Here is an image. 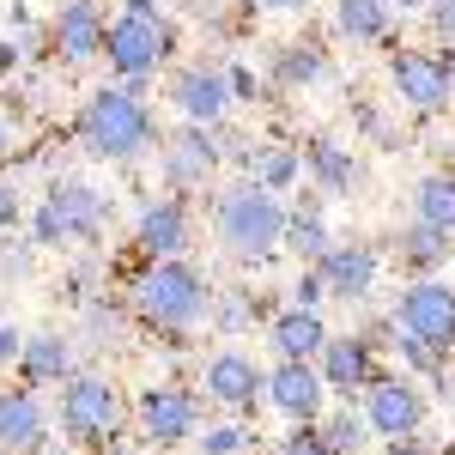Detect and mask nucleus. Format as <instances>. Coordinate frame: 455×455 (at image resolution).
<instances>
[{
	"mask_svg": "<svg viewBox=\"0 0 455 455\" xmlns=\"http://www.w3.org/2000/svg\"><path fill=\"white\" fill-rule=\"evenodd\" d=\"M285 212L291 207H285L274 188H261L255 176H243V182H231L212 201V237H219V249L231 261L261 267V261H274L285 249Z\"/></svg>",
	"mask_w": 455,
	"mask_h": 455,
	"instance_id": "nucleus-1",
	"label": "nucleus"
},
{
	"mask_svg": "<svg viewBox=\"0 0 455 455\" xmlns=\"http://www.w3.org/2000/svg\"><path fill=\"white\" fill-rule=\"evenodd\" d=\"M79 146L92 158H104V164H128L146 146H158V122L146 109L140 85H122V79L98 85L85 98V109H79Z\"/></svg>",
	"mask_w": 455,
	"mask_h": 455,
	"instance_id": "nucleus-2",
	"label": "nucleus"
},
{
	"mask_svg": "<svg viewBox=\"0 0 455 455\" xmlns=\"http://www.w3.org/2000/svg\"><path fill=\"white\" fill-rule=\"evenodd\" d=\"M128 304L146 328L158 334H188L212 315V285L176 255V261H146L140 274L128 280Z\"/></svg>",
	"mask_w": 455,
	"mask_h": 455,
	"instance_id": "nucleus-3",
	"label": "nucleus"
},
{
	"mask_svg": "<svg viewBox=\"0 0 455 455\" xmlns=\"http://www.w3.org/2000/svg\"><path fill=\"white\" fill-rule=\"evenodd\" d=\"M109 225V195L92 182H55L31 212V243L36 249H68V243H98Z\"/></svg>",
	"mask_w": 455,
	"mask_h": 455,
	"instance_id": "nucleus-4",
	"label": "nucleus"
},
{
	"mask_svg": "<svg viewBox=\"0 0 455 455\" xmlns=\"http://www.w3.org/2000/svg\"><path fill=\"white\" fill-rule=\"evenodd\" d=\"M176 55V25L164 12H116L104 31V61L122 85H146Z\"/></svg>",
	"mask_w": 455,
	"mask_h": 455,
	"instance_id": "nucleus-5",
	"label": "nucleus"
},
{
	"mask_svg": "<svg viewBox=\"0 0 455 455\" xmlns=\"http://www.w3.org/2000/svg\"><path fill=\"white\" fill-rule=\"evenodd\" d=\"M61 431H68L79 450H104L109 437H122V419H128V407H122V388L98 377V371H73L68 383H61Z\"/></svg>",
	"mask_w": 455,
	"mask_h": 455,
	"instance_id": "nucleus-6",
	"label": "nucleus"
},
{
	"mask_svg": "<svg viewBox=\"0 0 455 455\" xmlns=\"http://www.w3.org/2000/svg\"><path fill=\"white\" fill-rule=\"evenodd\" d=\"M395 322H401V334H419L425 347H437L443 358L455 352V285L437 280V274H419V280H407L395 291Z\"/></svg>",
	"mask_w": 455,
	"mask_h": 455,
	"instance_id": "nucleus-7",
	"label": "nucleus"
},
{
	"mask_svg": "<svg viewBox=\"0 0 455 455\" xmlns=\"http://www.w3.org/2000/svg\"><path fill=\"white\" fill-rule=\"evenodd\" d=\"M134 419H140V437L152 450H176V443H195L201 401H195V388H182V383H152L134 401Z\"/></svg>",
	"mask_w": 455,
	"mask_h": 455,
	"instance_id": "nucleus-8",
	"label": "nucleus"
},
{
	"mask_svg": "<svg viewBox=\"0 0 455 455\" xmlns=\"http://www.w3.org/2000/svg\"><path fill=\"white\" fill-rule=\"evenodd\" d=\"M364 419L377 431V443H401V437H419L425 425V395H419V377H377V383L358 395Z\"/></svg>",
	"mask_w": 455,
	"mask_h": 455,
	"instance_id": "nucleus-9",
	"label": "nucleus"
},
{
	"mask_svg": "<svg viewBox=\"0 0 455 455\" xmlns=\"http://www.w3.org/2000/svg\"><path fill=\"white\" fill-rule=\"evenodd\" d=\"M388 85H395V98L413 109V116H437V109H450V68H443V55H431V49H395L388 55Z\"/></svg>",
	"mask_w": 455,
	"mask_h": 455,
	"instance_id": "nucleus-10",
	"label": "nucleus"
},
{
	"mask_svg": "<svg viewBox=\"0 0 455 455\" xmlns=\"http://www.w3.org/2000/svg\"><path fill=\"white\" fill-rule=\"evenodd\" d=\"M231 79L225 68H212V61H188V68L171 73V109L182 122H201V128H225V116H231Z\"/></svg>",
	"mask_w": 455,
	"mask_h": 455,
	"instance_id": "nucleus-11",
	"label": "nucleus"
},
{
	"mask_svg": "<svg viewBox=\"0 0 455 455\" xmlns=\"http://www.w3.org/2000/svg\"><path fill=\"white\" fill-rule=\"evenodd\" d=\"M104 31H109L104 0H61L49 19V49L68 68H92V61H104Z\"/></svg>",
	"mask_w": 455,
	"mask_h": 455,
	"instance_id": "nucleus-12",
	"label": "nucleus"
},
{
	"mask_svg": "<svg viewBox=\"0 0 455 455\" xmlns=\"http://www.w3.org/2000/svg\"><path fill=\"white\" fill-rule=\"evenodd\" d=\"M201 388H207L212 407H225V413H249L255 401H267V371H261L249 352L225 347V352H212L207 364H201Z\"/></svg>",
	"mask_w": 455,
	"mask_h": 455,
	"instance_id": "nucleus-13",
	"label": "nucleus"
},
{
	"mask_svg": "<svg viewBox=\"0 0 455 455\" xmlns=\"http://www.w3.org/2000/svg\"><path fill=\"white\" fill-rule=\"evenodd\" d=\"M188 243H195L188 201H182V195H158V201H146L140 219H134V249H140L146 261H176V255H188Z\"/></svg>",
	"mask_w": 455,
	"mask_h": 455,
	"instance_id": "nucleus-14",
	"label": "nucleus"
},
{
	"mask_svg": "<svg viewBox=\"0 0 455 455\" xmlns=\"http://www.w3.org/2000/svg\"><path fill=\"white\" fill-rule=\"evenodd\" d=\"M328 383H322V371L315 364H304V358H274V371H267V407L274 413H285L291 425L304 419H322L328 413Z\"/></svg>",
	"mask_w": 455,
	"mask_h": 455,
	"instance_id": "nucleus-15",
	"label": "nucleus"
},
{
	"mask_svg": "<svg viewBox=\"0 0 455 455\" xmlns=\"http://www.w3.org/2000/svg\"><path fill=\"white\" fill-rule=\"evenodd\" d=\"M315 274L328 285V298H340V304H371V291H377V274H383V249L377 243H334L322 261H315Z\"/></svg>",
	"mask_w": 455,
	"mask_h": 455,
	"instance_id": "nucleus-16",
	"label": "nucleus"
},
{
	"mask_svg": "<svg viewBox=\"0 0 455 455\" xmlns=\"http://www.w3.org/2000/svg\"><path fill=\"white\" fill-rule=\"evenodd\" d=\"M225 164V146H219V128H201V122H182L176 134H164V182L176 195L182 188H201L212 171Z\"/></svg>",
	"mask_w": 455,
	"mask_h": 455,
	"instance_id": "nucleus-17",
	"label": "nucleus"
},
{
	"mask_svg": "<svg viewBox=\"0 0 455 455\" xmlns=\"http://www.w3.org/2000/svg\"><path fill=\"white\" fill-rule=\"evenodd\" d=\"M315 371H322V383H328L334 401H358L364 388L377 383V347H371L358 328H352V334H328Z\"/></svg>",
	"mask_w": 455,
	"mask_h": 455,
	"instance_id": "nucleus-18",
	"label": "nucleus"
},
{
	"mask_svg": "<svg viewBox=\"0 0 455 455\" xmlns=\"http://www.w3.org/2000/svg\"><path fill=\"white\" fill-rule=\"evenodd\" d=\"M49 443V413L36 401V388H0V450L6 455H31Z\"/></svg>",
	"mask_w": 455,
	"mask_h": 455,
	"instance_id": "nucleus-19",
	"label": "nucleus"
},
{
	"mask_svg": "<svg viewBox=\"0 0 455 455\" xmlns=\"http://www.w3.org/2000/svg\"><path fill=\"white\" fill-rule=\"evenodd\" d=\"M328 322H322V310H298V304H285L274 322H267V347H274V358H304V364H315L322 358V347H328Z\"/></svg>",
	"mask_w": 455,
	"mask_h": 455,
	"instance_id": "nucleus-20",
	"label": "nucleus"
},
{
	"mask_svg": "<svg viewBox=\"0 0 455 455\" xmlns=\"http://www.w3.org/2000/svg\"><path fill=\"white\" fill-rule=\"evenodd\" d=\"M19 377L31 388H61L73 377V340L43 328V334H25V352H19Z\"/></svg>",
	"mask_w": 455,
	"mask_h": 455,
	"instance_id": "nucleus-21",
	"label": "nucleus"
},
{
	"mask_svg": "<svg viewBox=\"0 0 455 455\" xmlns=\"http://www.w3.org/2000/svg\"><path fill=\"white\" fill-rule=\"evenodd\" d=\"M304 176H310V188L315 195H352V182H358V158H352L340 140H304Z\"/></svg>",
	"mask_w": 455,
	"mask_h": 455,
	"instance_id": "nucleus-22",
	"label": "nucleus"
},
{
	"mask_svg": "<svg viewBox=\"0 0 455 455\" xmlns=\"http://www.w3.org/2000/svg\"><path fill=\"white\" fill-rule=\"evenodd\" d=\"M395 255H401V267L419 280V274H437V267H450L455 261V237L450 231H437V225H407L401 237H395Z\"/></svg>",
	"mask_w": 455,
	"mask_h": 455,
	"instance_id": "nucleus-23",
	"label": "nucleus"
},
{
	"mask_svg": "<svg viewBox=\"0 0 455 455\" xmlns=\"http://www.w3.org/2000/svg\"><path fill=\"white\" fill-rule=\"evenodd\" d=\"M267 79H274L280 92H310V85L328 79V55H322L315 43H280L274 61H267Z\"/></svg>",
	"mask_w": 455,
	"mask_h": 455,
	"instance_id": "nucleus-24",
	"label": "nucleus"
},
{
	"mask_svg": "<svg viewBox=\"0 0 455 455\" xmlns=\"http://www.w3.org/2000/svg\"><path fill=\"white\" fill-rule=\"evenodd\" d=\"M334 31L347 43H388L395 0H334Z\"/></svg>",
	"mask_w": 455,
	"mask_h": 455,
	"instance_id": "nucleus-25",
	"label": "nucleus"
},
{
	"mask_svg": "<svg viewBox=\"0 0 455 455\" xmlns=\"http://www.w3.org/2000/svg\"><path fill=\"white\" fill-rule=\"evenodd\" d=\"M285 249H291V255H298L304 267H315V261H322V255L334 249V231H328L322 207H310V201H304V207L285 212Z\"/></svg>",
	"mask_w": 455,
	"mask_h": 455,
	"instance_id": "nucleus-26",
	"label": "nucleus"
},
{
	"mask_svg": "<svg viewBox=\"0 0 455 455\" xmlns=\"http://www.w3.org/2000/svg\"><path fill=\"white\" fill-rule=\"evenodd\" d=\"M315 425H322V437H328L334 455H371V443H377V431H371V419H364L358 401H340L334 413H322Z\"/></svg>",
	"mask_w": 455,
	"mask_h": 455,
	"instance_id": "nucleus-27",
	"label": "nucleus"
},
{
	"mask_svg": "<svg viewBox=\"0 0 455 455\" xmlns=\"http://www.w3.org/2000/svg\"><path fill=\"white\" fill-rule=\"evenodd\" d=\"M413 219L455 237V171H431L413 182Z\"/></svg>",
	"mask_w": 455,
	"mask_h": 455,
	"instance_id": "nucleus-28",
	"label": "nucleus"
},
{
	"mask_svg": "<svg viewBox=\"0 0 455 455\" xmlns=\"http://www.w3.org/2000/svg\"><path fill=\"white\" fill-rule=\"evenodd\" d=\"M249 176H255L261 188H274V195L298 188V182H304V146H261V152L249 158Z\"/></svg>",
	"mask_w": 455,
	"mask_h": 455,
	"instance_id": "nucleus-29",
	"label": "nucleus"
},
{
	"mask_svg": "<svg viewBox=\"0 0 455 455\" xmlns=\"http://www.w3.org/2000/svg\"><path fill=\"white\" fill-rule=\"evenodd\" d=\"M249 450V431L237 419H219L195 431V455H243Z\"/></svg>",
	"mask_w": 455,
	"mask_h": 455,
	"instance_id": "nucleus-30",
	"label": "nucleus"
},
{
	"mask_svg": "<svg viewBox=\"0 0 455 455\" xmlns=\"http://www.w3.org/2000/svg\"><path fill=\"white\" fill-rule=\"evenodd\" d=\"M395 358H401V364H407V377H437V371H443V364H450V358H443V352L437 347H425L419 334H395Z\"/></svg>",
	"mask_w": 455,
	"mask_h": 455,
	"instance_id": "nucleus-31",
	"label": "nucleus"
},
{
	"mask_svg": "<svg viewBox=\"0 0 455 455\" xmlns=\"http://www.w3.org/2000/svg\"><path fill=\"white\" fill-rule=\"evenodd\" d=\"M280 455H334V450H328L322 425H315V419H304V425H291V431L280 437Z\"/></svg>",
	"mask_w": 455,
	"mask_h": 455,
	"instance_id": "nucleus-32",
	"label": "nucleus"
},
{
	"mask_svg": "<svg viewBox=\"0 0 455 455\" xmlns=\"http://www.w3.org/2000/svg\"><path fill=\"white\" fill-rule=\"evenodd\" d=\"M291 304H298V310H322V304H328V285H322V274H315V267H304V274H298Z\"/></svg>",
	"mask_w": 455,
	"mask_h": 455,
	"instance_id": "nucleus-33",
	"label": "nucleus"
},
{
	"mask_svg": "<svg viewBox=\"0 0 455 455\" xmlns=\"http://www.w3.org/2000/svg\"><path fill=\"white\" fill-rule=\"evenodd\" d=\"M225 79H231V98H237V104H261V79L249 68H225Z\"/></svg>",
	"mask_w": 455,
	"mask_h": 455,
	"instance_id": "nucleus-34",
	"label": "nucleus"
},
{
	"mask_svg": "<svg viewBox=\"0 0 455 455\" xmlns=\"http://www.w3.org/2000/svg\"><path fill=\"white\" fill-rule=\"evenodd\" d=\"M425 19L443 43H455V0H425Z\"/></svg>",
	"mask_w": 455,
	"mask_h": 455,
	"instance_id": "nucleus-35",
	"label": "nucleus"
},
{
	"mask_svg": "<svg viewBox=\"0 0 455 455\" xmlns=\"http://www.w3.org/2000/svg\"><path fill=\"white\" fill-rule=\"evenodd\" d=\"M19 352H25V334H19V322H6V315H0V364H19Z\"/></svg>",
	"mask_w": 455,
	"mask_h": 455,
	"instance_id": "nucleus-36",
	"label": "nucleus"
},
{
	"mask_svg": "<svg viewBox=\"0 0 455 455\" xmlns=\"http://www.w3.org/2000/svg\"><path fill=\"white\" fill-rule=\"evenodd\" d=\"M19 212H25V201H19V188L0 176V231H12L19 225Z\"/></svg>",
	"mask_w": 455,
	"mask_h": 455,
	"instance_id": "nucleus-37",
	"label": "nucleus"
},
{
	"mask_svg": "<svg viewBox=\"0 0 455 455\" xmlns=\"http://www.w3.org/2000/svg\"><path fill=\"white\" fill-rule=\"evenodd\" d=\"M431 388H437V401H443V407H455V371H450V364L431 377Z\"/></svg>",
	"mask_w": 455,
	"mask_h": 455,
	"instance_id": "nucleus-38",
	"label": "nucleus"
},
{
	"mask_svg": "<svg viewBox=\"0 0 455 455\" xmlns=\"http://www.w3.org/2000/svg\"><path fill=\"white\" fill-rule=\"evenodd\" d=\"M388 455H443V450H431L425 437H401V443H388Z\"/></svg>",
	"mask_w": 455,
	"mask_h": 455,
	"instance_id": "nucleus-39",
	"label": "nucleus"
},
{
	"mask_svg": "<svg viewBox=\"0 0 455 455\" xmlns=\"http://www.w3.org/2000/svg\"><path fill=\"white\" fill-rule=\"evenodd\" d=\"M19 61H25V49L19 43H0V73H19Z\"/></svg>",
	"mask_w": 455,
	"mask_h": 455,
	"instance_id": "nucleus-40",
	"label": "nucleus"
},
{
	"mask_svg": "<svg viewBox=\"0 0 455 455\" xmlns=\"http://www.w3.org/2000/svg\"><path fill=\"white\" fill-rule=\"evenodd\" d=\"M249 6H261V12H298L304 0H249Z\"/></svg>",
	"mask_w": 455,
	"mask_h": 455,
	"instance_id": "nucleus-41",
	"label": "nucleus"
},
{
	"mask_svg": "<svg viewBox=\"0 0 455 455\" xmlns=\"http://www.w3.org/2000/svg\"><path fill=\"white\" fill-rule=\"evenodd\" d=\"M0 158H12V122L0 116Z\"/></svg>",
	"mask_w": 455,
	"mask_h": 455,
	"instance_id": "nucleus-42",
	"label": "nucleus"
},
{
	"mask_svg": "<svg viewBox=\"0 0 455 455\" xmlns=\"http://www.w3.org/2000/svg\"><path fill=\"white\" fill-rule=\"evenodd\" d=\"M395 12H425V0H395Z\"/></svg>",
	"mask_w": 455,
	"mask_h": 455,
	"instance_id": "nucleus-43",
	"label": "nucleus"
},
{
	"mask_svg": "<svg viewBox=\"0 0 455 455\" xmlns=\"http://www.w3.org/2000/svg\"><path fill=\"white\" fill-rule=\"evenodd\" d=\"M443 68H450V98H455V49L443 55Z\"/></svg>",
	"mask_w": 455,
	"mask_h": 455,
	"instance_id": "nucleus-44",
	"label": "nucleus"
},
{
	"mask_svg": "<svg viewBox=\"0 0 455 455\" xmlns=\"http://www.w3.org/2000/svg\"><path fill=\"white\" fill-rule=\"evenodd\" d=\"M443 455H455V450H443Z\"/></svg>",
	"mask_w": 455,
	"mask_h": 455,
	"instance_id": "nucleus-45",
	"label": "nucleus"
}]
</instances>
